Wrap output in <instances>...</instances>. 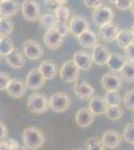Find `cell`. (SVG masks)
I'll use <instances>...</instances> for the list:
<instances>
[{"label":"cell","mask_w":134,"mask_h":150,"mask_svg":"<svg viewBox=\"0 0 134 150\" xmlns=\"http://www.w3.org/2000/svg\"><path fill=\"white\" fill-rule=\"evenodd\" d=\"M45 142V136L43 132L37 127H27L23 131V143L25 147L36 150L40 148Z\"/></svg>","instance_id":"cell-1"},{"label":"cell","mask_w":134,"mask_h":150,"mask_svg":"<svg viewBox=\"0 0 134 150\" xmlns=\"http://www.w3.org/2000/svg\"><path fill=\"white\" fill-rule=\"evenodd\" d=\"M49 108V100L42 93H33L28 98V109L35 114H43Z\"/></svg>","instance_id":"cell-2"},{"label":"cell","mask_w":134,"mask_h":150,"mask_svg":"<svg viewBox=\"0 0 134 150\" xmlns=\"http://www.w3.org/2000/svg\"><path fill=\"white\" fill-rule=\"evenodd\" d=\"M70 103L71 99L64 92H56L52 94L49 99V107L57 113L66 111L69 108Z\"/></svg>","instance_id":"cell-3"},{"label":"cell","mask_w":134,"mask_h":150,"mask_svg":"<svg viewBox=\"0 0 134 150\" xmlns=\"http://www.w3.org/2000/svg\"><path fill=\"white\" fill-rule=\"evenodd\" d=\"M60 78L64 82H77L80 76V69L73 60H67L60 68Z\"/></svg>","instance_id":"cell-4"},{"label":"cell","mask_w":134,"mask_h":150,"mask_svg":"<svg viewBox=\"0 0 134 150\" xmlns=\"http://www.w3.org/2000/svg\"><path fill=\"white\" fill-rule=\"evenodd\" d=\"M114 19V12L108 6L101 5L94 9V12L92 14V20L93 23L98 27H101L102 25L112 22Z\"/></svg>","instance_id":"cell-5"},{"label":"cell","mask_w":134,"mask_h":150,"mask_svg":"<svg viewBox=\"0 0 134 150\" xmlns=\"http://www.w3.org/2000/svg\"><path fill=\"white\" fill-rule=\"evenodd\" d=\"M21 10L24 18L28 21H36L40 18V6L35 0H24Z\"/></svg>","instance_id":"cell-6"},{"label":"cell","mask_w":134,"mask_h":150,"mask_svg":"<svg viewBox=\"0 0 134 150\" xmlns=\"http://www.w3.org/2000/svg\"><path fill=\"white\" fill-rule=\"evenodd\" d=\"M122 79L116 72H107L102 76L101 85L106 91H118L122 86Z\"/></svg>","instance_id":"cell-7"},{"label":"cell","mask_w":134,"mask_h":150,"mask_svg":"<svg viewBox=\"0 0 134 150\" xmlns=\"http://www.w3.org/2000/svg\"><path fill=\"white\" fill-rule=\"evenodd\" d=\"M46 79L38 68H33L28 72L26 77V86L31 90H38L45 85Z\"/></svg>","instance_id":"cell-8"},{"label":"cell","mask_w":134,"mask_h":150,"mask_svg":"<svg viewBox=\"0 0 134 150\" xmlns=\"http://www.w3.org/2000/svg\"><path fill=\"white\" fill-rule=\"evenodd\" d=\"M23 51L26 57L32 60L39 59L44 53L42 46L35 40H26L23 43Z\"/></svg>","instance_id":"cell-9"},{"label":"cell","mask_w":134,"mask_h":150,"mask_svg":"<svg viewBox=\"0 0 134 150\" xmlns=\"http://www.w3.org/2000/svg\"><path fill=\"white\" fill-rule=\"evenodd\" d=\"M110 51L108 50L105 45H102L97 43L96 45L93 47L91 53V58L93 63L102 66V65H105L108 61V58L110 56Z\"/></svg>","instance_id":"cell-10"},{"label":"cell","mask_w":134,"mask_h":150,"mask_svg":"<svg viewBox=\"0 0 134 150\" xmlns=\"http://www.w3.org/2000/svg\"><path fill=\"white\" fill-rule=\"evenodd\" d=\"M44 43L49 49L56 50L63 44V36L59 34L56 29H48L44 34Z\"/></svg>","instance_id":"cell-11"},{"label":"cell","mask_w":134,"mask_h":150,"mask_svg":"<svg viewBox=\"0 0 134 150\" xmlns=\"http://www.w3.org/2000/svg\"><path fill=\"white\" fill-rule=\"evenodd\" d=\"M70 32L72 33V35L78 37L80 34L84 32V31L89 29V22L86 18H84L83 16H74L69 24Z\"/></svg>","instance_id":"cell-12"},{"label":"cell","mask_w":134,"mask_h":150,"mask_svg":"<svg viewBox=\"0 0 134 150\" xmlns=\"http://www.w3.org/2000/svg\"><path fill=\"white\" fill-rule=\"evenodd\" d=\"M94 119H95V114L89 109V108H86V107L80 108V109L77 111L76 116H75L76 124L78 125L79 127H82V128L89 127L90 125L93 123Z\"/></svg>","instance_id":"cell-13"},{"label":"cell","mask_w":134,"mask_h":150,"mask_svg":"<svg viewBox=\"0 0 134 150\" xmlns=\"http://www.w3.org/2000/svg\"><path fill=\"white\" fill-rule=\"evenodd\" d=\"M73 61L80 70H89L93 64L91 55L88 54L86 51H83V50H80V51L74 53Z\"/></svg>","instance_id":"cell-14"},{"label":"cell","mask_w":134,"mask_h":150,"mask_svg":"<svg viewBox=\"0 0 134 150\" xmlns=\"http://www.w3.org/2000/svg\"><path fill=\"white\" fill-rule=\"evenodd\" d=\"M26 87L20 79H11L6 91L12 98H21L26 93Z\"/></svg>","instance_id":"cell-15"},{"label":"cell","mask_w":134,"mask_h":150,"mask_svg":"<svg viewBox=\"0 0 134 150\" xmlns=\"http://www.w3.org/2000/svg\"><path fill=\"white\" fill-rule=\"evenodd\" d=\"M101 141L106 148H116L121 143V135L115 130H109L102 135Z\"/></svg>","instance_id":"cell-16"},{"label":"cell","mask_w":134,"mask_h":150,"mask_svg":"<svg viewBox=\"0 0 134 150\" xmlns=\"http://www.w3.org/2000/svg\"><path fill=\"white\" fill-rule=\"evenodd\" d=\"M88 108L95 115H102L106 113L108 104L106 103L105 99L100 97V96H92L89 101Z\"/></svg>","instance_id":"cell-17"},{"label":"cell","mask_w":134,"mask_h":150,"mask_svg":"<svg viewBox=\"0 0 134 150\" xmlns=\"http://www.w3.org/2000/svg\"><path fill=\"white\" fill-rule=\"evenodd\" d=\"M127 61V58L118 53H111L107 61V66L112 72H120L124 64Z\"/></svg>","instance_id":"cell-18"},{"label":"cell","mask_w":134,"mask_h":150,"mask_svg":"<svg viewBox=\"0 0 134 150\" xmlns=\"http://www.w3.org/2000/svg\"><path fill=\"white\" fill-rule=\"evenodd\" d=\"M99 28H100L99 29V32H100L101 38L104 41H107V42H112L113 40H115L119 32L118 27L112 22L104 24V25H102Z\"/></svg>","instance_id":"cell-19"},{"label":"cell","mask_w":134,"mask_h":150,"mask_svg":"<svg viewBox=\"0 0 134 150\" xmlns=\"http://www.w3.org/2000/svg\"><path fill=\"white\" fill-rule=\"evenodd\" d=\"M19 10V4L15 0H4L0 2V14L3 17L14 16Z\"/></svg>","instance_id":"cell-20"},{"label":"cell","mask_w":134,"mask_h":150,"mask_svg":"<svg viewBox=\"0 0 134 150\" xmlns=\"http://www.w3.org/2000/svg\"><path fill=\"white\" fill-rule=\"evenodd\" d=\"M38 69L42 73L46 80L53 79L57 74V66H56L55 62H53L52 60L49 59H46L41 62Z\"/></svg>","instance_id":"cell-21"},{"label":"cell","mask_w":134,"mask_h":150,"mask_svg":"<svg viewBox=\"0 0 134 150\" xmlns=\"http://www.w3.org/2000/svg\"><path fill=\"white\" fill-rule=\"evenodd\" d=\"M78 43L80 46L83 48H93L95 45L98 43V39H97L96 34L91 30H86L84 31L82 34H80L77 37Z\"/></svg>","instance_id":"cell-22"},{"label":"cell","mask_w":134,"mask_h":150,"mask_svg":"<svg viewBox=\"0 0 134 150\" xmlns=\"http://www.w3.org/2000/svg\"><path fill=\"white\" fill-rule=\"evenodd\" d=\"M73 89L75 95L80 99H88L94 94V88L86 82H76Z\"/></svg>","instance_id":"cell-23"},{"label":"cell","mask_w":134,"mask_h":150,"mask_svg":"<svg viewBox=\"0 0 134 150\" xmlns=\"http://www.w3.org/2000/svg\"><path fill=\"white\" fill-rule=\"evenodd\" d=\"M115 40L119 47L126 48L130 44L134 43V35L132 31L129 30V29H122L118 32Z\"/></svg>","instance_id":"cell-24"},{"label":"cell","mask_w":134,"mask_h":150,"mask_svg":"<svg viewBox=\"0 0 134 150\" xmlns=\"http://www.w3.org/2000/svg\"><path fill=\"white\" fill-rule=\"evenodd\" d=\"M53 15H54L57 22H67L72 17L73 11L70 7L65 5H60L57 6V8L54 9Z\"/></svg>","instance_id":"cell-25"},{"label":"cell","mask_w":134,"mask_h":150,"mask_svg":"<svg viewBox=\"0 0 134 150\" xmlns=\"http://www.w3.org/2000/svg\"><path fill=\"white\" fill-rule=\"evenodd\" d=\"M5 59L12 68H15V69H19L21 67L24 66L25 64V60L19 51L17 50H13L11 53H9L7 56H5Z\"/></svg>","instance_id":"cell-26"},{"label":"cell","mask_w":134,"mask_h":150,"mask_svg":"<svg viewBox=\"0 0 134 150\" xmlns=\"http://www.w3.org/2000/svg\"><path fill=\"white\" fill-rule=\"evenodd\" d=\"M121 77L127 82H134V62L127 60L120 71Z\"/></svg>","instance_id":"cell-27"},{"label":"cell","mask_w":134,"mask_h":150,"mask_svg":"<svg viewBox=\"0 0 134 150\" xmlns=\"http://www.w3.org/2000/svg\"><path fill=\"white\" fill-rule=\"evenodd\" d=\"M13 21L9 17H3L2 16L1 19H0V35L2 37L10 35L11 32L13 31Z\"/></svg>","instance_id":"cell-28"},{"label":"cell","mask_w":134,"mask_h":150,"mask_svg":"<svg viewBox=\"0 0 134 150\" xmlns=\"http://www.w3.org/2000/svg\"><path fill=\"white\" fill-rule=\"evenodd\" d=\"M13 50L14 48L11 38H9L8 36H5V37H2L0 39V55L1 56H7Z\"/></svg>","instance_id":"cell-29"},{"label":"cell","mask_w":134,"mask_h":150,"mask_svg":"<svg viewBox=\"0 0 134 150\" xmlns=\"http://www.w3.org/2000/svg\"><path fill=\"white\" fill-rule=\"evenodd\" d=\"M39 21H40V23L42 24L43 27L46 28L47 30L48 29L54 28L55 25L57 24V21H56L54 15L50 13H45V14H43V15H41L39 18Z\"/></svg>","instance_id":"cell-30"},{"label":"cell","mask_w":134,"mask_h":150,"mask_svg":"<svg viewBox=\"0 0 134 150\" xmlns=\"http://www.w3.org/2000/svg\"><path fill=\"white\" fill-rule=\"evenodd\" d=\"M105 114L110 120L115 121V120H118L119 118H121V116L123 114V110L119 105L108 106Z\"/></svg>","instance_id":"cell-31"},{"label":"cell","mask_w":134,"mask_h":150,"mask_svg":"<svg viewBox=\"0 0 134 150\" xmlns=\"http://www.w3.org/2000/svg\"><path fill=\"white\" fill-rule=\"evenodd\" d=\"M106 103L108 104V106H113V105H119L121 103V96L117 91H107L105 96H104Z\"/></svg>","instance_id":"cell-32"},{"label":"cell","mask_w":134,"mask_h":150,"mask_svg":"<svg viewBox=\"0 0 134 150\" xmlns=\"http://www.w3.org/2000/svg\"><path fill=\"white\" fill-rule=\"evenodd\" d=\"M123 138L127 143L134 145V123H129L123 130Z\"/></svg>","instance_id":"cell-33"},{"label":"cell","mask_w":134,"mask_h":150,"mask_svg":"<svg viewBox=\"0 0 134 150\" xmlns=\"http://www.w3.org/2000/svg\"><path fill=\"white\" fill-rule=\"evenodd\" d=\"M123 103L126 109L134 110V89L127 91L124 95Z\"/></svg>","instance_id":"cell-34"},{"label":"cell","mask_w":134,"mask_h":150,"mask_svg":"<svg viewBox=\"0 0 134 150\" xmlns=\"http://www.w3.org/2000/svg\"><path fill=\"white\" fill-rule=\"evenodd\" d=\"M87 150H105V146L101 140L92 137L87 140Z\"/></svg>","instance_id":"cell-35"},{"label":"cell","mask_w":134,"mask_h":150,"mask_svg":"<svg viewBox=\"0 0 134 150\" xmlns=\"http://www.w3.org/2000/svg\"><path fill=\"white\" fill-rule=\"evenodd\" d=\"M54 29H56L59 32V34L62 35L63 37H65L68 34V32L70 31L69 25L67 24V22H57Z\"/></svg>","instance_id":"cell-36"},{"label":"cell","mask_w":134,"mask_h":150,"mask_svg":"<svg viewBox=\"0 0 134 150\" xmlns=\"http://www.w3.org/2000/svg\"><path fill=\"white\" fill-rule=\"evenodd\" d=\"M10 77L4 72H0V90H6L9 82H10Z\"/></svg>","instance_id":"cell-37"},{"label":"cell","mask_w":134,"mask_h":150,"mask_svg":"<svg viewBox=\"0 0 134 150\" xmlns=\"http://www.w3.org/2000/svg\"><path fill=\"white\" fill-rule=\"evenodd\" d=\"M133 3V0H117L115 6L120 10H127L131 7Z\"/></svg>","instance_id":"cell-38"},{"label":"cell","mask_w":134,"mask_h":150,"mask_svg":"<svg viewBox=\"0 0 134 150\" xmlns=\"http://www.w3.org/2000/svg\"><path fill=\"white\" fill-rule=\"evenodd\" d=\"M124 53H125V57L129 61L134 62V43L130 44L126 48H124Z\"/></svg>","instance_id":"cell-39"},{"label":"cell","mask_w":134,"mask_h":150,"mask_svg":"<svg viewBox=\"0 0 134 150\" xmlns=\"http://www.w3.org/2000/svg\"><path fill=\"white\" fill-rule=\"evenodd\" d=\"M83 2L88 8H92V9H96L97 7L103 5L102 0H83Z\"/></svg>","instance_id":"cell-40"},{"label":"cell","mask_w":134,"mask_h":150,"mask_svg":"<svg viewBox=\"0 0 134 150\" xmlns=\"http://www.w3.org/2000/svg\"><path fill=\"white\" fill-rule=\"evenodd\" d=\"M67 2V0H45V3L51 6H60V5H64Z\"/></svg>","instance_id":"cell-41"},{"label":"cell","mask_w":134,"mask_h":150,"mask_svg":"<svg viewBox=\"0 0 134 150\" xmlns=\"http://www.w3.org/2000/svg\"><path fill=\"white\" fill-rule=\"evenodd\" d=\"M7 133H8V130H7L6 125L3 122L0 121V139L5 138Z\"/></svg>","instance_id":"cell-42"},{"label":"cell","mask_w":134,"mask_h":150,"mask_svg":"<svg viewBox=\"0 0 134 150\" xmlns=\"http://www.w3.org/2000/svg\"><path fill=\"white\" fill-rule=\"evenodd\" d=\"M7 143H8L9 150H16L17 147L19 146L18 142L14 139H7Z\"/></svg>","instance_id":"cell-43"},{"label":"cell","mask_w":134,"mask_h":150,"mask_svg":"<svg viewBox=\"0 0 134 150\" xmlns=\"http://www.w3.org/2000/svg\"><path fill=\"white\" fill-rule=\"evenodd\" d=\"M0 150H9L7 140H4V141H0Z\"/></svg>","instance_id":"cell-44"},{"label":"cell","mask_w":134,"mask_h":150,"mask_svg":"<svg viewBox=\"0 0 134 150\" xmlns=\"http://www.w3.org/2000/svg\"><path fill=\"white\" fill-rule=\"evenodd\" d=\"M16 150H26V148L24 146H21V145H19L18 147H17V149Z\"/></svg>","instance_id":"cell-45"},{"label":"cell","mask_w":134,"mask_h":150,"mask_svg":"<svg viewBox=\"0 0 134 150\" xmlns=\"http://www.w3.org/2000/svg\"><path fill=\"white\" fill-rule=\"evenodd\" d=\"M130 9H131V12H132V14H133V16H134V0H133V3H132V5H131Z\"/></svg>","instance_id":"cell-46"},{"label":"cell","mask_w":134,"mask_h":150,"mask_svg":"<svg viewBox=\"0 0 134 150\" xmlns=\"http://www.w3.org/2000/svg\"><path fill=\"white\" fill-rule=\"evenodd\" d=\"M109 2H110L111 4H114V5H115L116 4V2H117V0H108Z\"/></svg>","instance_id":"cell-47"},{"label":"cell","mask_w":134,"mask_h":150,"mask_svg":"<svg viewBox=\"0 0 134 150\" xmlns=\"http://www.w3.org/2000/svg\"><path fill=\"white\" fill-rule=\"evenodd\" d=\"M131 31H132V33H133V35H134V24L132 25V28H131Z\"/></svg>","instance_id":"cell-48"},{"label":"cell","mask_w":134,"mask_h":150,"mask_svg":"<svg viewBox=\"0 0 134 150\" xmlns=\"http://www.w3.org/2000/svg\"><path fill=\"white\" fill-rule=\"evenodd\" d=\"M1 17H2V16H1V14H0V19H1Z\"/></svg>","instance_id":"cell-49"},{"label":"cell","mask_w":134,"mask_h":150,"mask_svg":"<svg viewBox=\"0 0 134 150\" xmlns=\"http://www.w3.org/2000/svg\"><path fill=\"white\" fill-rule=\"evenodd\" d=\"M1 38H2V36H1V35H0V39H1Z\"/></svg>","instance_id":"cell-50"},{"label":"cell","mask_w":134,"mask_h":150,"mask_svg":"<svg viewBox=\"0 0 134 150\" xmlns=\"http://www.w3.org/2000/svg\"><path fill=\"white\" fill-rule=\"evenodd\" d=\"M1 1H4V0H0V2H1Z\"/></svg>","instance_id":"cell-51"},{"label":"cell","mask_w":134,"mask_h":150,"mask_svg":"<svg viewBox=\"0 0 134 150\" xmlns=\"http://www.w3.org/2000/svg\"><path fill=\"white\" fill-rule=\"evenodd\" d=\"M75 150H79V149H75Z\"/></svg>","instance_id":"cell-52"}]
</instances>
